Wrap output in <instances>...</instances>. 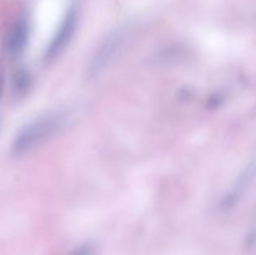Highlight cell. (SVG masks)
<instances>
[{
  "label": "cell",
  "instance_id": "6",
  "mask_svg": "<svg viewBox=\"0 0 256 255\" xmlns=\"http://www.w3.org/2000/svg\"><path fill=\"white\" fill-rule=\"evenodd\" d=\"M92 254H94V248H92L90 244H84L82 245V246L76 248V249H75L70 255H92Z\"/></svg>",
  "mask_w": 256,
  "mask_h": 255
},
{
  "label": "cell",
  "instance_id": "5",
  "mask_svg": "<svg viewBox=\"0 0 256 255\" xmlns=\"http://www.w3.org/2000/svg\"><path fill=\"white\" fill-rule=\"evenodd\" d=\"M30 86H32V76H30L29 72L22 69L18 70L14 75V79H12V92H14V94L18 95V96L24 95L29 90Z\"/></svg>",
  "mask_w": 256,
  "mask_h": 255
},
{
  "label": "cell",
  "instance_id": "3",
  "mask_svg": "<svg viewBox=\"0 0 256 255\" xmlns=\"http://www.w3.org/2000/svg\"><path fill=\"white\" fill-rule=\"evenodd\" d=\"M75 25H76V15L74 12H70L69 14L65 16L64 22L59 26V30L52 38V42L48 46L46 52H45V60H52L55 56L62 52L65 45H68L69 40L72 39V32H74Z\"/></svg>",
  "mask_w": 256,
  "mask_h": 255
},
{
  "label": "cell",
  "instance_id": "1",
  "mask_svg": "<svg viewBox=\"0 0 256 255\" xmlns=\"http://www.w3.org/2000/svg\"><path fill=\"white\" fill-rule=\"evenodd\" d=\"M62 122H64V116L59 114L42 118L30 122L22 128L15 136L12 145V152L14 155H22L24 152H28L58 132L62 128Z\"/></svg>",
  "mask_w": 256,
  "mask_h": 255
},
{
  "label": "cell",
  "instance_id": "4",
  "mask_svg": "<svg viewBox=\"0 0 256 255\" xmlns=\"http://www.w3.org/2000/svg\"><path fill=\"white\" fill-rule=\"evenodd\" d=\"M29 38V25L26 20L20 19L14 22L12 29L8 32L5 38V50L12 56H18L25 49Z\"/></svg>",
  "mask_w": 256,
  "mask_h": 255
},
{
  "label": "cell",
  "instance_id": "2",
  "mask_svg": "<svg viewBox=\"0 0 256 255\" xmlns=\"http://www.w3.org/2000/svg\"><path fill=\"white\" fill-rule=\"evenodd\" d=\"M122 39H124V36L120 32H114V34L109 35L99 45L94 56H92V62H90L89 70H88L89 76H96L109 65V62L114 59L118 52L122 49Z\"/></svg>",
  "mask_w": 256,
  "mask_h": 255
}]
</instances>
